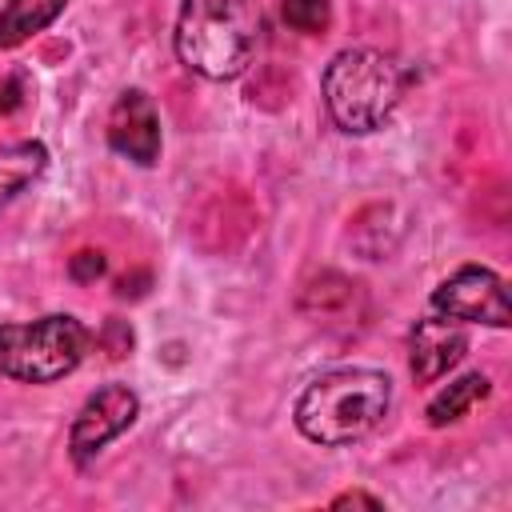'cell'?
<instances>
[{
  "instance_id": "cell-6",
  "label": "cell",
  "mask_w": 512,
  "mask_h": 512,
  "mask_svg": "<svg viewBox=\"0 0 512 512\" xmlns=\"http://www.w3.org/2000/svg\"><path fill=\"white\" fill-rule=\"evenodd\" d=\"M136 416H140V396L128 384H104V388H96L80 404V412L72 416V428H68V452H72V460L80 468L92 464L104 444H112L120 432L132 428Z\"/></svg>"
},
{
  "instance_id": "cell-3",
  "label": "cell",
  "mask_w": 512,
  "mask_h": 512,
  "mask_svg": "<svg viewBox=\"0 0 512 512\" xmlns=\"http://www.w3.org/2000/svg\"><path fill=\"white\" fill-rule=\"evenodd\" d=\"M324 108L340 132H376L404 96V72L376 48H344L324 68Z\"/></svg>"
},
{
  "instance_id": "cell-14",
  "label": "cell",
  "mask_w": 512,
  "mask_h": 512,
  "mask_svg": "<svg viewBox=\"0 0 512 512\" xmlns=\"http://www.w3.org/2000/svg\"><path fill=\"white\" fill-rule=\"evenodd\" d=\"M332 508H380V500L368 496V492H344V496L332 500Z\"/></svg>"
},
{
  "instance_id": "cell-12",
  "label": "cell",
  "mask_w": 512,
  "mask_h": 512,
  "mask_svg": "<svg viewBox=\"0 0 512 512\" xmlns=\"http://www.w3.org/2000/svg\"><path fill=\"white\" fill-rule=\"evenodd\" d=\"M280 16L292 32L320 36L332 24V4L328 0H280Z\"/></svg>"
},
{
  "instance_id": "cell-4",
  "label": "cell",
  "mask_w": 512,
  "mask_h": 512,
  "mask_svg": "<svg viewBox=\"0 0 512 512\" xmlns=\"http://www.w3.org/2000/svg\"><path fill=\"white\" fill-rule=\"evenodd\" d=\"M88 332L76 316L52 312L28 324H0V376L20 384H52L84 356Z\"/></svg>"
},
{
  "instance_id": "cell-1",
  "label": "cell",
  "mask_w": 512,
  "mask_h": 512,
  "mask_svg": "<svg viewBox=\"0 0 512 512\" xmlns=\"http://www.w3.org/2000/svg\"><path fill=\"white\" fill-rule=\"evenodd\" d=\"M392 408V380L380 368H336L296 396V428L304 440L344 448L372 436Z\"/></svg>"
},
{
  "instance_id": "cell-2",
  "label": "cell",
  "mask_w": 512,
  "mask_h": 512,
  "mask_svg": "<svg viewBox=\"0 0 512 512\" xmlns=\"http://www.w3.org/2000/svg\"><path fill=\"white\" fill-rule=\"evenodd\" d=\"M176 56L188 72L204 80H236L260 44V12L252 0H180Z\"/></svg>"
},
{
  "instance_id": "cell-13",
  "label": "cell",
  "mask_w": 512,
  "mask_h": 512,
  "mask_svg": "<svg viewBox=\"0 0 512 512\" xmlns=\"http://www.w3.org/2000/svg\"><path fill=\"white\" fill-rule=\"evenodd\" d=\"M104 268H108L104 252H92V248H84V252H76V256L68 260V276H72V280H80V284H88V280L104 276Z\"/></svg>"
},
{
  "instance_id": "cell-10",
  "label": "cell",
  "mask_w": 512,
  "mask_h": 512,
  "mask_svg": "<svg viewBox=\"0 0 512 512\" xmlns=\"http://www.w3.org/2000/svg\"><path fill=\"white\" fill-rule=\"evenodd\" d=\"M492 392V380L484 376V372H468V376H460V380H452L448 388H440L436 396H432V404H428V424L432 428H444V424H456L460 416H468L472 412V404H480L484 396Z\"/></svg>"
},
{
  "instance_id": "cell-8",
  "label": "cell",
  "mask_w": 512,
  "mask_h": 512,
  "mask_svg": "<svg viewBox=\"0 0 512 512\" xmlns=\"http://www.w3.org/2000/svg\"><path fill=\"white\" fill-rule=\"evenodd\" d=\"M468 352V332L460 320L424 316L408 332V368L416 384H436L448 368H456Z\"/></svg>"
},
{
  "instance_id": "cell-7",
  "label": "cell",
  "mask_w": 512,
  "mask_h": 512,
  "mask_svg": "<svg viewBox=\"0 0 512 512\" xmlns=\"http://www.w3.org/2000/svg\"><path fill=\"white\" fill-rule=\"evenodd\" d=\"M108 148L140 168H152L160 160V112L140 88L116 96L108 112Z\"/></svg>"
},
{
  "instance_id": "cell-11",
  "label": "cell",
  "mask_w": 512,
  "mask_h": 512,
  "mask_svg": "<svg viewBox=\"0 0 512 512\" xmlns=\"http://www.w3.org/2000/svg\"><path fill=\"white\" fill-rule=\"evenodd\" d=\"M68 0H8L0 12V48H16L32 32H44Z\"/></svg>"
},
{
  "instance_id": "cell-5",
  "label": "cell",
  "mask_w": 512,
  "mask_h": 512,
  "mask_svg": "<svg viewBox=\"0 0 512 512\" xmlns=\"http://www.w3.org/2000/svg\"><path fill=\"white\" fill-rule=\"evenodd\" d=\"M432 312L460 320V324H488V328H508L512 308H508V288L492 268L464 264L448 280L432 288Z\"/></svg>"
},
{
  "instance_id": "cell-9",
  "label": "cell",
  "mask_w": 512,
  "mask_h": 512,
  "mask_svg": "<svg viewBox=\"0 0 512 512\" xmlns=\"http://www.w3.org/2000/svg\"><path fill=\"white\" fill-rule=\"evenodd\" d=\"M48 168V148L40 140H16L0 148V208L12 204Z\"/></svg>"
}]
</instances>
